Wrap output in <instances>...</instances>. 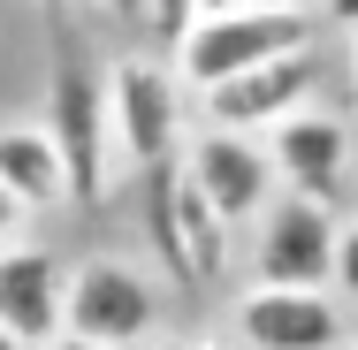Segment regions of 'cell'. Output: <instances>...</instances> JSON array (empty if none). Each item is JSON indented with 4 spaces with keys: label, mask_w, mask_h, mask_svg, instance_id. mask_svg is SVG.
Segmentation results:
<instances>
[{
    "label": "cell",
    "mask_w": 358,
    "mask_h": 350,
    "mask_svg": "<svg viewBox=\"0 0 358 350\" xmlns=\"http://www.w3.org/2000/svg\"><path fill=\"white\" fill-rule=\"evenodd\" d=\"M297 46H320V15H305V0H282V8H199L168 61H176V76L191 92H206L221 76L252 69V61H275V54H297Z\"/></svg>",
    "instance_id": "cell-1"
},
{
    "label": "cell",
    "mask_w": 358,
    "mask_h": 350,
    "mask_svg": "<svg viewBox=\"0 0 358 350\" xmlns=\"http://www.w3.org/2000/svg\"><path fill=\"white\" fill-rule=\"evenodd\" d=\"M183 99L191 84L176 76L168 54H130L107 69V130H115V160L130 183L183 152Z\"/></svg>",
    "instance_id": "cell-2"
},
{
    "label": "cell",
    "mask_w": 358,
    "mask_h": 350,
    "mask_svg": "<svg viewBox=\"0 0 358 350\" xmlns=\"http://www.w3.org/2000/svg\"><path fill=\"white\" fill-rule=\"evenodd\" d=\"M138 191H145L138 198L145 206V236H152V251L168 259V275L191 282V289H206V282L229 275V221L191 191V175H183L176 160L145 168Z\"/></svg>",
    "instance_id": "cell-3"
},
{
    "label": "cell",
    "mask_w": 358,
    "mask_h": 350,
    "mask_svg": "<svg viewBox=\"0 0 358 350\" xmlns=\"http://www.w3.org/2000/svg\"><path fill=\"white\" fill-rule=\"evenodd\" d=\"M336 198H305V191H275L259 221H252V275L259 282H297V289H328L336 267Z\"/></svg>",
    "instance_id": "cell-4"
},
{
    "label": "cell",
    "mask_w": 358,
    "mask_h": 350,
    "mask_svg": "<svg viewBox=\"0 0 358 350\" xmlns=\"http://www.w3.org/2000/svg\"><path fill=\"white\" fill-rule=\"evenodd\" d=\"M62 328L92 335V343H115V350H138L160 328V282L130 259H84V267H69Z\"/></svg>",
    "instance_id": "cell-5"
},
{
    "label": "cell",
    "mask_w": 358,
    "mask_h": 350,
    "mask_svg": "<svg viewBox=\"0 0 358 350\" xmlns=\"http://www.w3.org/2000/svg\"><path fill=\"white\" fill-rule=\"evenodd\" d=\"M176 168L191 175V191H199V198H206L229 228H252V221H259V206L282 191V183H275L267 145L252 138V130H221V122H206V138H183Z\"/></svg>",
    "instance_id": "cell-6"
},
{
    "label": "cell",
    "mask_w": 358,
    "mask_h": 350,
    "mask_svg": "<svg viewBox=\"0 0 358 350\" xmlns=\"http://www.w3.org/2000/svg\"><path fill=\"white\" fill-rule=\"evenodd\" d=\"M46 130H54V145H62V168H69V198L76 206H107L115 183H130L122 160H115V130H107V84L62 69Z\"/></svg>",
    "instance_id": "cell-7"
},
{
    "label": "cell",
    "mask_w": 358,
    "mask_h": 350,
    "mask_svg": "<svg viewBox=\"0 0 358 350\" xmlns=\"http://www.w3.org/2000/svg\"><path fill=\"white\" fill-rule=\"evenodd\" d=\"M259 138H267V160H275V183L282 191H305V198H336L343 175H351V160H358L351 122L336 107H320V99L289 107L282 122H267Z\"/></svg>",
    "instance_id": "cell-8"
},
{
    "label": "cell",
    "mask_w": 358,
    "mask_h": 350,
    "mask_svg": "<svg viewBox=\"0 0 358 350\" xmlns=\"http://www.w3.org/2000/svg\"><path fill=\"white\" fill-rule=\"evenodd\" d=\"M229 320H236V343L244 350H343V305H336V289L252 282Z\"/></svg>",
    "instance_id": "cell-9"
},
{
    "label": "cell",
    "mask_w": 358,
    "mask_h": 350,
    "mask_svg": "<svg viewBox=\"0 0 358 350\" xmlns=\"http://www.w3.org/2000/svg\"><path fill=\"white\" fill-rule=\"evenodd\" d=\"M320 92V46H297V54H275V61H252V69L221 76L199 92V107H206V122L221 130H267V122H282L289 107H305Z\"/></svg>",
    "instance_id": "cell-10"
},
{
    "label": "cell",
    "mask_w": 358,
    "mask_h": 350,
    "mask_svg": "<svg viewBox=\"0 0 358 350\" xmlns=\"http://www.w3.org/2000/svg\"><path fill=\"white\" fill-rule=\"evenodd\" d=\"M62 297H69V267L46 244H0V320L23 335V350L62 328Z\"/></svg>",
    "instance_id": "cell-11"
},
{
    "label": "cell",
    "mask_w": 358,
    "mask_h": 350,
    "mask_svg": "<svg viewBox=\"0 0 358 350\" xmlns=\"http://www.w3.org/2000/svg\"><path fill=\"white\" fill-rule=\"evenodd\" d=\"M0 191L23 213L69 206V168H62V145H54L46 122H8L0 130Z\"/></svg>",
    "instance_id": "cell-12"
},
{
    "label": "cell",
    "mask_w": 358,
    "mask_h": 350,
    "mask_svg": "<svg viewBox=\"0 0 358 350\" xmlns=\"http://www.w3.org/2000/svg\"><path fill=\"white\" fill-rule=\"evenodd\" d=\"M122 8H130V23L145 31L152 54H176V38H183L191 15H199V0H122Z\"/></svg>",
    "instance_id": "cell-13"
},
{
    "label": "cell",
    "mask_w": 358,
    "mask_h": 350,
    "mask_svg": "<svg viewBox=\"0 0 358 350\" xmlns=\"http://www.w3.org/2000/svg\"><path fill=\"white\" fill-rule=\"evenodd\" d=\"M328 289H336L343 305H358V221H351V228H336V267H328Z\"/></svg>",
    "instance_id": "cell-14"
},
{
    "label": "cell",
    "mask_w": 358,
    "mask_h": 350,
    "mask_svg": "<svg viewBox=\"0 0 358 350\" xmlns=\"http://www.w3.org/2000/svg\"><path fill=\"white\" fill-rule=\"evenodd\" d=\"M31 350H115V343H92V335H76V328H54L46 343H31Z\"/></svg>",
    "instance_id": "cell-15"
},
{
    "label": "cell",
    "mask_w": 358,
    "mask_h": 350,
    "mask_svg": "<svg viewBox=\"0 0 358 350\" xmlns=\"http://www.w3.org/2000/svg\"><path fill=\"white\" fill-rule=\"evenodd\" d=\"M320 23H336V31H358V0H320Z\"/></svg>",
    "instance_id": "cell-16"
},
{
    "label": "cell",
    "mask_w": 358,
    "mask_h": 350,
    "mask_svg": "<svg viewBox=\"0 0 358 350\" xmlns=\"http://www.w3.org/2000/svg\"><path fill=\"white\" fill-rule=\"evenodd\" d=\"M15 221H23V206H15L8 191H0V236H15Z\"/></svg>",
    "instance_id": "cell-17"
},
{
    "label": "cell",
    "mask_w": 358,
    "mask_h": 350,
    "mask_svg": "<svg viewBox=\"0 0 358 350\" xmlns=\"http://www.w3.org/2000/svg\"><path fill=\"white\" fill-rule=\"evenodd\" d=\"M199 8H282V0H199Z\"/></svg>",
    "instance_id": "cell-18"
},
{
    "label": "cell",
    "mask_w": 358,
    "mask_h": 350,
    "mask_svg": "<svg viewBox=\"0 0 358 350\" xmlns=\"http://www.w3.org/2000/svg\"><path fill=\"white\" fill-rule=\"evenodd\" d=\"M138 350H214V343H138Z\"/></svg>",
    "instance_id": "cell-19"
},
{
    "label": "cell",
    "mask_w": 358,
    "mask_h": 350,
    "mask_svg": "<svg viewBox=\"0 0 358 350\" xmlns=\"http://www.w3.org/2000/svg\"><path fill=\"white\" fill-rule=\"evenodd\" d=\"M0 350H23V335H15V328H8V320H0Z\"/></svg>",
    "instance_id": "cell-20"
},
{
    "label": "cell",
    "mask_w": 358,
    "mask_h": 350,
    "mask_svg": "<svg viewBox=\"0 0 358 350\" xmlns=\"http://www.w3.org/2000/svg\"><path fill=\"white\" fill-rule=\"evenodd\" d=\"M351 76H358V31H351Z\"/></svg>",
    "instance_id": "cell-21"
},
{
    "label": "cell",
    "mask_w": 358,
    "mask_h": 350,
    "mask_svg": "<svg viewBox=\"0 0 358 350\" xmlns=\"http://www.w3.org/2000/svg\"><path fill=\"white\" fill-rule=\"evenodd\" d=\"M46 8H62V0H46Z\"/></svg>",
    "instance_id": "cell-22"
},
{
    "label": "cell",
    "mask_w": 358,
    "mask_h": 350,
    "mask_svg": "<svg viewBox=\"0 0 358 350\" xmlns=\"http://www.w3.org/2000/svg\"><path fill=\"white\" fill-rule=\"evenodd\" d=\"M0 244H8V236H0Z\"/></svg>",
    "instance_id": "cell-23"
}]
</instances>
